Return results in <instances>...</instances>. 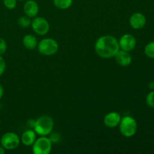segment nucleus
<instances>
[{
  "mask_svg": "<svg viewBox=\"0 0 154 154\" xmlns=\"http://www.w3.org/2000/svg\"><path fill=\"white\" fill-rule=\"evenodd\" d=\"M118 41L120 50L127 51V52H130V51H133L137 44V41L135 36L129 34V33L122 35L120 37V40Z\"/></svg>",
  "mask_w": 154,
  "mask_h": 154,
  "instance_id": "6e6552de",
  "label": "nucleus"
},
{
  "mask_svg": "<svg viewBox=\"0 0 154 154\" xmlns=\"http://www.w3.org/2000/svg\"><path fill=\"white\" fill-rule=\"evenodd\" d=\"M146 103L149 108H154V91H150L146 96Z\"/></svg>",
  "mask_w": 154,
  "mask_h": 154,
  "instance_id": "a211bd4d",
  "label": "nucleus"
},
{
  "mask_svg": "<svg viewBox=\"0 0 154 154\" xmlns=\"http://www.w3.org/2000/svg\"><path fill=\"white\" fill-rule=\"evenodd\" d=\"M120 50L118 39L111 35L101 36L95 43L96 54L103 59L114 57Z\"/></svg>",
  "mask_w": 154,
  "mask_h": 154,
  "instance_id": "f257e3e1",
  "label": "nucleus"
},
{
  "mask_svg": "<svg viewBox=\"0 0 154 154\" xmlns=\"http://www.w3.org/2000/svg\"><path fill=\"white\" fill-rule=\"evenodd\" d=\"M38 51L44 56H53L59 51V44L55 39L46 38L38 44Z\"/></svg>",
  "mask_w": 154,
  "mask_h": 154,
  "instance_id": "20e7f679",
  "label": "nucleus"
},
{
  "mask_svg": "<svg viewBox=\"0 0 154 154\" xmlns=\"http://www.w3.org/2000/svg\"><path fill=\"white\" fill-rule=\"evenodd\" d=\"M17 1H24V0H17Z\"/></svg>",
  "mask_w": 154,
  "mask_h": 154,
  "instance_id": "b1692460",
  "label": "nucleus"
},
{
  "mask_svg": "<svg viewBox=\"0 0 154 154\" xmlns=\"http://www.w3.org/2000/svg\"><path fill=\"white\" fill-rule=\"evenodd\" d=\"M6 69V63L5 60L3 58L2 56L0 55V77L4 74L5 71Z\"/></svg>",
  "mask_w": 154,
  "mask_h": 154,
  "instance_id": "412c9836",
  "label": "nucleus"
},
{
  "mask_svg": "<svg viewBox=\"0 0 154 154\" xmlns=\"http://www.w3.org/2000/svg\"><path fill=\"white\" fill-rule=\"evenodd\" d=\"M144 54L147 57L154 59V42L147 44L144 48Z\"/></svg>",
  "mask_w": 154,
  "mask_h": 154,
  "instance_id": "f3484780",
  "label": "nucleus"
},
{
  "mask_svg": "<svg viewBox=\"0 0 154 154\" xmlns=\"http://www.w3.org/2000/svg\"><path fill=\"white\" fill-rule=\"evenodd\" d=\"M5 7L8 10H13L17 6V0H3Z\"/></svg>",
  "mask_w": 154,
  "mask_h": 154,
  "instance_id": "6ab92c4d",
  "label": "nucleus"
},
{
  "mask_svg": "<svg viewBox=\"0 0 154 154\" xmlns=\"http://www.w3.org/2000/svg\"><path fill=\"white\" fill-rule=\"evenodd\" d=\"M37 138V134L34 129H27L23 132L20 137V142L25 146H32Z\"/></svg>",
  "mask_w": 154,
  "mask_h": 154,
  "instance_id": "ddd939ff",
  "label": "nucleus"
},
{
  "mask_svg": "<svg viewBox=\"0 0 154 154\" xmlns=\"http://www.w3.org/2000/svg\"><path fill=\"white\" fill-rule=\"evenodd\" d=\"M31 26L33 32L38 35H45L50 30V24L45 18L35 17L32 20Z\"/></svg>",
  "mask_w": 154,
  "mask_h": 154,
  "instance_id": "0eeeda50",
  "label": "nucleus"
},
{
  "mask_svg": "<svg viewBox=\"0 0 154 154\" xmlns=\"http://www.w3.org/2000/svg\"><path fill=\"white\" fill-rule=\"evenodd\" d=\"M32 20H30V17H27L26 15L25 16H21L18 18L17 20V23L19 25V26H20L21 28H28L30 25H31Z\"/></svg>",
  "mask_w": 154,
  "mask_h": 154,
  "instance_id": "dca6fc26",
  "label": "nucleus"
},
{
  "mask_svg": "<svg viewBox=\"0 0 154 154\" xmlns=\"http://www.w3.org/2000/svg\"><path fill=\"white\" fill-rule=\"evenodd\" d=\"M153 89H154V88H153Z\"/></svg>",
  "mask_w": 154,
  "mask_h": 154,
  "instance_id": "a878e982",
  "label": "nucleus"
},
{
  "mask_svg": "<svg viewBox=\"0 0 154 154\" xmlns=\"http://www.w3.org/2000/svg\"><path fill=\"white\" fill-rule=\"evenodd\" d=\"M0 125H1V120H0Z\"/></svg>",
  "mask_w": 154,
  "mask_h": 154,
  "instance_id": "393cba45",
  "label": "nucleus"
},
{
  "mask_svg": "<svg viewBox=\"0 0 154 154\" xmlns=\"http://www.w3.org/2000/svg\"><path fill=\"white\" fill-rule=\"evenodd\" d=\"M23 45L26 49L28 50H34L37 48L38 42L37 38L35 37V35L31 34L26 35L23 38Z\"/></svg>",
  "mask_w": 154,
  "mask_h": 154,
  "instance_id": "4468645a",
  "label": "nucleus"
},
{
  "mask_svg": "<svg viewBox=\"0 0 154 154\" xmlns=\"http://www.w3.org/2000/svg\"><path fill=\"white\" fill-rule=\"evenodd\" d=\"M7 51V43L2 38H0V55H3Z\"/></svg>",
  "mask_w": 154,
  "mask_h": 154,
  "instance_id": "aec40b11",
  "label": "nucleus"
},
{
  "mask_svg": "<svg viewBox=\"0 0 154 154\" xmlns=\"http://www.w3.org/2000/svg\"><path fill=\"white\" fill-rule=\"evenodd\" d=\"M0 143L5 150H15L20 145V138L15 132H8L2 136Z\"/></svg>",
  "mask_w": 154,
  "mask_h": 154,
  "instance_id": "423d86ee",
  "label": "nucleus"
},
{
  "mask_svg": "<svg viewBox=\"0 0 154 154\" xmlns=\"http://www.w3.org/2000/svg\"><path fill=\"white\" fill-rule=\"evenodd\" d=\"M119 129L123 136L131 138L137 132L138 124L135 118L130 116H125L121 118L119 124Z\"/></svg>",
  "mask_w": 154,
  "mask_h": 154,
  "instance_id": "7ed1b4c3",
  "label": "nucleus"
},
{
  "mask_svg": "<svg viewBox=\"0 0 154 154\" xmlns=\"http://www.w3.org/2000/svg\"><path fill=\"white\" fill-rule=\"evenodd\" d=\"M54 126V120L51 117L43 115L39 117L35 121L34 129L36 134L40 136H47L52 132Z\"/></svg>",
  "mask_w": 154,
  "mask_h": 154,
  "instance_id": "f03ea898",
  "label": "nucleus"
},
{
  "mask_svg": "<svg viewBox=\"0 0 154 154\" xmlns=\"http://www.w3.org/2000/svg\"><path fill=\"white\" fill-rule=\"evenodd\" d=\"M23 11L25 15L29 17H35L39 12L38 5L35 0H28L23 5Z\"/></svg>",
  "mask_w": 154,
  "mask_h": 154,
  "instance_id": "9b49d317",
  "label": "nucleus"
},
{
  "mask_svg": "<svg viewBox=\"0 0 154 154\" xmlns=\"http://www.w3.org/2000/svg\"><path fill=\"white\" fill-rule=\"evenodd\" d=\"M3 95H4V88H3L2 85L0 84V99L3 97Z\"/></svg>",
  "mask_w": 154,
  "mask_h": 154,
  "instance_id": "4be33fe9",
  "label": "nucleus"
},
{
  "mask_svg": "<svg viewBox=\"0 0 154 154\" xmlns=\"http://www.w3.org/2000/svg\"><path fill=\"white\" fill-rule=\"evenodd\" d=\"M145 16L142 13L137 12L131 15L129 18V25L134 29H141L146 24Z\"/></svg>",
  "mask_w": 154,
  "mask_h": 154,
  "instance_id": "1a4fd4ad",
  "label": "nucleus"
},
{
  "mask_svg": "<svg viewBox=\"0 0 154 154\" xmlns=\"http://www.w3.org/2000/svg\"><path fill=\"white\" fill-rule=\"evenodd\" d=\"M54 4L60 10H66L72 5L73 0H54Z\"/></svg>",
  "mask_w": 154,
  "mask_h": 154,
  "instance_id": "2eb2a0df",
  "label": "nucleus"
},
{
  "mask_svg": "<svg viewBox=\"0 0 154 154\" xmlns=\"http://www.w3.org/2000/svg\"><path fill=\"white\" fill-rule=\"evenodd\" d=\"M5 153V150L2 145H0V154H4Z\"/></svg>",
  "mask_w": 154,
  "mask_h": 154,
  "instance_id": "5701e85b",
  "label": "nucleus"
},
{
  "mask_svg": "<svg viewBox=\"0 0 154 154\" xmlns=\"http://www.w3.org/2000/svg\"><path fill=\"white\" fill-rule=\"evenodd\" d=\"M114 57L117 64L123 67L129 66L132 63V56L130 55L129 52L123 50H120Z\"/></svg>",
  "mask_w": 154,
  "mask_h": 154,
  "instance_id": "f8f14e48",
  "label": "nucleus"
},
{
  "mask_svg": "<svg viewBox=\"0 0 154 154\" xmlns=\"http://www.w3.org/2000/svg\"><path fill=\"white\" fill-rule=\"evenodd\" d=\"M121 118V115L118 112L111 111L108 113L104 117V124L108 128H115L119 126Z\"/></svg>",
  "mask_w": 154,
  "mask_h": 154,
  "instance_id": "9d476101",
  "label": "nucleus"
},
{
  "mask_svg": "<svg viewBox=\"0 0 154 154\" xmlns=\"http://www.w3.org/2000/svg\"><path fill=\"white\" fill-rule=\"evenodd\" d=\"M52 144L51 138L47 136H40L36 138L32 146V153L34 154H49L52 150Z\"/></svg>",
  "mask_w": 154,
  "mask_h": 154,
  "instance_id": "39448f33",
  "label": "nucleus"
}]
</instances>
